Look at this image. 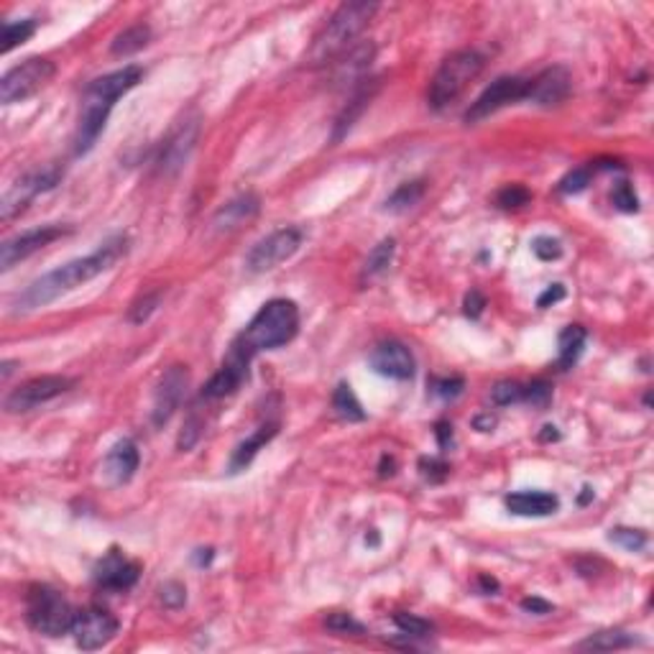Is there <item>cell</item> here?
Listing matches in <instances>:
<instances>
[{
    "label": "cell",
    "instance_id": "1",
    "mask_svg": "<svg viewBox=\"0 0 654 654\" xmlns=\"http://www.w3.org/2000/svg\"><path fill=\"white\" fill-rule=\"evenodd\" d=\"M125 251H128V238L125 235H116L110 241H105L90 256L75 259V261H69V264L60 266V268L39 276L36 282H31L13 299V309L16 312H34V309H41V307L57 302L60 297L75 291L77 286L87 284V282L98 279L105 271H110L125 256Z\"/></svg>",
    "mask_w": 654,
    "mask_h": 654
},
{
    "label": "cell",
    "instance_id": "2",
    "mask_svg": "<svg viewBox=\"0 0 654 654\" xmlns=\"http://www.w3.org/2000/svg\"><path fill=\"white\" fill-rule=\"evenodd\" d=\"M143 80V69L139 64H128L123 69H116L110 75H102L98 80L90 82L84 90L80 108V123L75 133V156H84L92 151L100 133L105 131V123L110 118L116 100H121L125 92H131Z\"/></svg>",
    "mask_w": 654,
    "mask_h": 654
},
{
    "label": "cell",
    "instance_id": "3",
    "mask_svg": "<svg viewBox=\"0 0 654 654\" xmlns=\"http://www.w3.org/2000/svg\"><path fill=\"white\" fill-rule=\"evenodd\" d=\"M376 11H379L376 3H343L312 41L307 52V64L327 67L335 60H340L346 52L353 49L355 39L366 31Z\"/></svg>",
    "mask_w": 654,
    "mask_h": 654
},
{
    "label": "cell",
    "instance_id": "4",
    "mask_svg": "<svg viewBox=\"0 0 654 654\" xmlns=\"http://www.w3.org/2000/svg\"><path fill=\"white\" fill-rule=\"evenodd\" d=\"M297 332H299V307L291 299H271L256 312V317L248 323L235 343L248 355H256L261 350H276L291 343Z\"/></svg>",
    "mask_w": 654,
    "mask_h": 654
},
{
    "label": "cell",
    "instance_id": "5",
    "mask_svg": "<svg viewBox=\"0 0 654 654\" xmlns=\"http://www.w3.org/2000/svg\"><path fill=\"white\" fill-rule=\"evenodd\" d=\"M483 64H486L483 54H478L475 49H460V52H452L450 57H445L443 64L437 67L435 77L429 80V108L432 110L450 108L468 90L470 82L483 72Z\"/></svg>",
    "mask_w": 654,
    "mask_h": 654
},
{
    "label": "cell",
    "instance_id": "6",
    "mask_svg": "<svg viewBox=\"0 0 654 654\" xmlns=\"http://www.w3.org/2000/svg\"><path fill=\"white\" fill-rule=\"evenodd\" d=\"M75 613L69 601L49 586H31L26 593V621L44 636H61L72 629Z\"/></svg>",
    "mask_w": 654,
    "mask_h": 654
},
{
    "label": "cell",
    "instance_id": "7",
    "mask_svg": "<svg viewBox=\"0 0 654 654\" xmlns=\"http://www.w3.org/2000/svg\"><path fill=\"white\" fill-rule=\"evenodd\" d=\"M57 75V64L46 57H31L8 69L0 80V102L13 105L23 102L41 92Z\"/></svg>",
    "mask_w": 654,
    "mask_h": 654
},
{
    "label": "cell",
    "instance_id": "8",
    "mask_svg": "<svg viewBox=\"0 0 654 654\" xmlns=\"http://www.w3.org/2000/svg\"><path fill=\"white\" fill-rule=\"evenodd\" d=\"M64 177V169L60 164H46V166H39L28 174H23L20 179L11 184L3 195V203H0V218L8 223L13 220L16 215H20L28 204L34 203L39 195L54 189L57 184L61 182Z\"/></svg>",
    "mask_w": 654,
    "mask_h": 654
},
{
    "label": "cell",
    "instance_id": "9",
    "mask_svg": "<svg viewBox=\"0 0 654 654\" xmlns=\"http://www.w3.org/2000/svg\"><path fill=\"white\" fill-rule=\"evenodd\" d=\"M302 241H305V233L299 227H279L248 251L245 268L251 274H266V271L289 261L299 251Z\"/></svg>",
    "mask_w": 654,
    "mask_h": 654
},
{
    "label": "cell",
    "instance_id": "10",
    "mask_svg": "<svg viewBox=\"0 0 654 654\" xmlns=\"http://www.w3.org/2000/svg\"><path fill=\"white\" fill-rule=\"evenodd\" d=\"M69 634H75V642H77L80 650L95 652V650L108 647L116 639V634H118V618L110 611L100 609V606H87V609L75 613V621H72Z\"/></svg>",
    "mask_w": 654,
    "mask_h": 654
},
{
    "label": "cell",
    "instance_id": "11",
    "mask_svg": "<svg viewBox=\"0 0 654 654\" xmlns=\"http://www.w3.org/2000/svg\"><path fill=\"white\" fill-rule=\"evenodd\" d=\"M527 95H530V80H524V77H498L496 82H490L489 87L475 98V102L470 105L468 113H466V123H481L483 118L498 113L501 108H506V105L527 100Z\"/></svg>",
    "mask_w": 654,
    "mask_h": 654
},
{
    "label": "cell",
    "instance_id": "12",
    "mask_svg": "<svg viewBox=\"0 0 654 654\" xmlns=\"http://www.w3.org/2000/svg\"><path fill=\"white\" fill-rule=\"evenodd\" d=\"M75 387V379L67 376H39L31 379L26 384L16 387L8 396H5V411L19 414V411H31V409L41 407L52 399L61 396L64 391Z\"/></svg>",
    "mask_w": 654,
    "mask_h": 654
},
{
    "label": "cell",
    "instance_id": "13",
    "mask_svg": "<svg viewBox=\"0 0 654 654\" xmlns=\"http://www.w3.org/2000/svg\"><path fill=\"white\" fill-rule=\"evenodd\" d=\"M72 227H61V225H41L34 230H26L19 233L13 238H8L5 243L0 245V268L3 271H11L13 266L26 261L28 256H34L36 251L46 248L49 243H54L57 238L67 235Z\"/></svg>",
    "mask_w": 654,
    "mask_h": 654
},
{
    "label": "cell",
    "instance_id": "14",
    "mask_svg": "<svg viewBox=\"0 0 654 654\" xmlns=\"http://www.w3.org/2000/svg\"><path fill=\"white\" fill-rule=\"evenodd\" d=\"M187 384H189V371L187 366H169L164 371V376L156 384V391H154V404H151V422L154 427H164L174 411L179 409L184 399V391H187Z\"/></svg>",
    "mask_w": 654,
    "mask_h": 654
},
{
    "label": "cell",
    "instance_id": "15",
    "mask_svg": "<svg viewBox=\"0 0 654 654\" xmlns=\"http://www.w3.org/2000/svg\"><path fill=\"white\" fill-rule=\"evenodd\" d=\"M253 355H248L243 347L238 343L230 346V353L223 361V366L218 368V373L207 381V387L203 388L204 399H225L230 394H235L238 388L243 387V381L248 379V366H251Z\"/></svg>",
    "mask_w": 654,
    "mask_h": 654
},
{
    "label": "cell",
    "instance_id": "16",
    "mask_svg": "<svg viewBox=\"0 0 654 654\" xmlns=\"http://www.w3.org/2000/svg\"><path fill=\"white\" fill-rule=\"evenodd\" d=\"M200 139V118H184L171 136L164 141L162 154L156 159V166L162 174H177L182 169L189 154L195 151V143Z\"/></svg>",
    "mask_w": 654,
    "mask_h": 654
},
{
    "label": "cell",
    "instance_id": "17",
    "mask_svg": "<svg viewBox=\"0 0 654 654\" xmlns=\"http://www.w3.org/2000/svg\"><path fill=\"white\" fill-rule=\"evenodd\" d=\"M139 575H141L139 562L128 560L121 550H110L95 565V583H98V588H102V591H131L139 583Z\"/></svg>",
    "mask_w": 654,
    "mask_h": 654
},
{
    "label": "cell",
    "instance_id": "18",
    "mask_svg": "<svg viewBox=\"0 0 654 654\" xmlns=\"http://www.w3.org/2000/svg\"><path fill=\"white\" fill-rule=\"evenodd\" d=\"M368 361L379 376H387L394 381H409L417 371V361H414L411 350L399 340H388V343L376 346Z\"/></svg>",
    "mask_w": 654,
    "mask_h": 654
},
{
    "label": "cell",
    "instance_id": "19",
    "mask_svg": "<svg viewBox=\"0 0 654 654\" xmlns=\"http://www.w3.org/2000/svg\"><path fill=\"white\" fill-rule=\"evenodd\" d=\"M570 87V72L565 67H550L542 75H537L534 80H530V95H527V100L537 102V105H545V108L560 105L562 100H568Z\"/></svg>",
    "mask_w": 654,
    "mask_h": 654
},
{
    "label": "cell",
    "instance_id": "20",
    "mask_svg": "<svg viewBox=\"0 0 654 654\" xmlns=\"http://www.w3.org/2000/svg\"><path fill=\"white\" fill-rule=\"evenodd\" d=\"M139 463H141V455H139L136 443L128 440V437H123V440H118L113 448L108 450V455H105V475H108L113 483L121 486V483H128V481L136 475Z\"/></svg>",
    "mask_w": 654,
    "mask_h": 654
},
{
    "label": "cell",
    "instance_id": "21",
    "mask_svg": "<svg viewBox=\"0 0 654 654\" xmlns=\"http://www.w3.org/2000/svg\"><path fill=\"white\" fill-rule=\"evenodd\" d=\"M506 509L514 516H550L560 509V498L547 490H519L506 496Z\"/></svg>",
    "mask_w": 654,
    "mask_h": 654
},
{
    "label": "cell",
    "instance_id": "22",
    "mask_svg": "<svg viewBox=\"0 0 654 654\" xmlns=\"http://www.w3.org/2000/svg\"><path fill=\"white\" fill-rule=\"evenodd\" d=\"M276 432H279V422H266L253 435H248L243 443L233 450V455H230V466H227L230 473H241V470L248 468L253 463V458L259 455V450L268 445L276 437Z\"/></svg>",
    "mask_w": 654,
    "mask_h": 654
},
{
    "label": "cell",
    "instance_id": "23",
    "mask_svg": "<svg viewBox=\"0 0 654 654\" xmlns=\"http://www.w3.org/2000/svg\"><path fill=\"white\" fill-rule=\"evenodd\" d=\"M373 92H376V82L368 80L366 84H361L358 90H355V95L350 98L346 108H343V113L338 116V121H335V133H332V143H338L343 136H346L347 131L353 128V123L361 118V113L368 108V102L373 98Z\"/></svg>",
    "mask_w": 654,
    "mask_h": 654
},
{
    "label": "cell",
    "instance_id": "24",
    "mask_svg": "<svg viewBox=\"0 0 654 654\" xmlns=\"http://www.w3.org/2000/svg\"><path fill=\"white\" fill-rule=\"evenodd\" d=\"M259 197L256 195H241V197H235V200H230V203L225 204L223 210L215 215V225L218 227H238V225H243L245 220H251L256 212H259Z\"/></svg>",
    "mask_w": 654,
    "mask_h": 654
},
{
    "label": "cell",
    "instance_id": "25",
    "mask_svg": "<svg viewBox=\"0 0 654 654\" xmlns=\"http://www.w3.org/2000/svg\"><path fill=\"white\" fill-rule=\"evenodd\" d=\"M586 340H588V332H586V327L580 325H568L562 332H560V340H557V346H560V355H557V366L562 368V371H568L578 363V358H580V353H583V347H586Z\"/></svg>",
    "mask_w": 654,
    "mask_h": 654
},
{
    "label": "cell",
    "instance_id": "26",
    "mask_svg": "<svg viewBox=\"0 0 654 654\" xmlns=\"http://www.w3.org/2000/svg\"><path fill=\"white\" fill-rule=\"evenodd\" d=\"M639 639L629 632L621 629H609V632L591 634L578 644V650H593V652H613V650H629Z\"/></svg>",
    "mask_w": 654,
    "mask_h": 654
},
{
    "label": "cell",
    "instance_id": "27",
    "mask_svg": "<svg viewBox=\"0 0 654 654\" xmlns=\"http://www.w3.org/2000/svg\"><path fill=\"white\" fill-rule=\"evenodd\" d=\"M148 39H151V28H148L146 23H136V26L125 28L123 34L116 36L113 46H110V52L118 54V57H128V54L141 52L143 46L148 44Z\"/></svg>",
    "mask_w": 654,
    "mask_h": 654
},
{
    "label": "cell",
    "instance_id": "28",
    "mask_svg": "<svg viewBox=\"0 0 654 654\" xmlns=\"http://www.w3.org/2000/svg\"><path fill=\"white\" fill-rule=\"evenodd\" d=\"M425 197V182H404L394 189V195L387 200L388 212H407Z\"/></svg>",
    "mask_w": 654,
    "mask_h": 654
},
{
    "label": "cell",
    "instance_id": "29",
    "mask_svg": "<svg viewBox=\"0 0 654 654\" xmlns=\"http://www.w3.org/2000/svg\"><path fill=\"white\" fill-rule=\"evenodd\" d=\"M332 407L335 411L347 419V422H363L366 419V411L361 407V402H358V396L353 394V388L347 387V384H340V387L335 388V394H332Z\"/></svg>",
    "mask_w": 654,
    "mask_h": 654
},
{
    "label": "cell",
    "instance_id": "30",
    "mask_svg": "<svg viewBox=\"0 0 654 654\" xmlns=\"http://www.w3.org/2000/svg\"><path fill=\"white\" fill-rule=\"evenodd\" d=\"M36 34V20L34 19H23V20H5L3 23V54L13 52L16 46L26 44Z\"/></svg>",
    "mask_w": 654,
    "mask_h": 654
},
{
    "label": "cell",
    "instance_id": "31",
    "mask_svg": "<svg viewBox=\"0 0 654 654\" xmlns=\"http://www.w3.org/2000/svg\"><path fill=\"white\" fill-rule=\"evenodd\" d=\"M394 251H396V241H394V238H384L381 243L376 245V248H373V251L368 253L366 266H363V276L373 279V276L384 274L388 266H391Z\"/></svg>",
    "mask_w": 654,
    "mask_h": 654
},
{
    "label": "cell",
    "instance_id": "32",
    "mask_svg": "<svg viewBox=\"0 0 654 654\" xmlns=\"http://www.w3.org/2000/svg\"><path fill=\"white\" fill-rule=\"evenodd\" d=\"M159 302H162V289L148 291V294L139 297L133 305L128 307V323H133V325H141V323H146V320H148V317L156 312Z\"/></svg>",
    "mask_w": 654,
    "mask_h": 654
},
{
    "label": "cell",
    "instance_id": "33",
    "mask_svg": "<svg viewBox=\"0 0 654 654\" xmlns=\"http://www.w3.org/2000/svg\"><path fill=\"white\" fill-rule=\"evenodd\" d=\"M394 624L396 629L404 634V636H411V639H425L432 634V624L422 616H414V613H394Z\"/></svg>",
    "mask_w": 654,
    "mask_h": 654
},
{
    "label": "cell",
    "instance_id": "34",
    "mask_svg": "<svg viewBox=\"0 0 654 654\" xmlns=\"http://www.w3.org/2000/svg\"><path fill=\"white\" fill-rule=\"evenodd\" d=\"M531 195L524 184H506L498 195H496V204L504 210H519L524 204H530Z\"/></svg>",
    "mask_w": 654,
    "mask_h": 654
},
{
    "label": "cell",
    "instance_id": "35",
    "mask_svg": "<svg viewBox=\"0 0 654 654\" xmlns=\"http://www.w3.org/2000/svg\"><path fill=\"white\" fill-rule=\"evenodd\" d=\"M490 399L496 407H509V404H519L524 402V387L516 381H501L490 388Z\"/></svg>",
    "mask_w": 654,
    "mask_h": 654
},
{
    "label": "cell",
    "instance_id": "36",
    "mask_svg": "<svg viewBox=\"0 0 654 654\" xmlns=\"http://www.w3.org/2000/svg\"><path fill=\"white\" fill-rule=\"evenodd\" d=\"M609 539H611L613 545L624 547L626 552L644 550V545H647V534L642 530H629V527H616V530H611Z\"/></svg>",
    "mask_w": 654,
    "mask_h": 654
},
{
    "label": "cell",
    "instance_id": "37",
    "mask_svg": "<svg viewBox=\"0 0 654 654\" xmlns=\"http://www.w3.org/2000/svg\"><path fill=\"white\" fill-rule=\"evenodd\" d=\"M325 626L330 629V632H335V634H363L366 632V626H363L361 621H355V618L346 611L330 613V616L325 618Z\"/></svg>",
    "mask_w": 654,
    "mask_h": 654
},
{
    "label": "cell",
    "instance_id": "38",
    "mask_svg": "<svg viewBox=\"0 0 654 654\" xmlns=\"http://www.w3.org/2000/svg\"><path fill=\"white\" fill-rule=\"evenodd\" d=\"M611 203L621 212H636L639 210V197H636V192H634V187L629 182H618L613 187Z\"/></svg>",
    "mask_w": 654,
    "mask_h": 654
},
{
    "label": "cell",
    "instance_id": "39",
    "mask_svg": "<svg viewBox=\"0 0 654 654\" xmlns=\"http://www.w3.org/2000/svg\"><path fill=\"white\" fill-rule=\"evenodd\" d=\"M591 166H580V169H572L570 174L560 182V192L562 195H578L583 192L588 184H591Z\"/></svg>",
    "mask_w": 654,
    "mask_h": 654
},
{
    "label": "cell",
    "instance_id": "40",
    "mask_svg": "<svg viewBox=\"0 0 654 654\" xmlns=\"http://www.w3.org/2000/svg\"><path fill=\"white\" fill-rule=\"evenodd\" d=\"M531 251L539 261H557L562 256V243L552 235H539V238H534Z\"/></svg>",
    "mask_w": 654,
    "mask_h": 654
},
{
    "label": "cell",
    "instance_id": "41",
    "mask_svg": "<svg viewBox=\"0 0 654 654\" xmlns=\"http://www.w3.org/2000/svg\"><path fill=\"white\" fill-rule=\"evenodd\" d=\"M159 601L164 603V609H182L187 603V588L177 580H169L159 588Z\"/></svg>",
    "mask_w": 654,
    "mask_h": 654
},
{
    "label": "cell",
    "instance_id": "42",
    "mask_svg": "<svg viewBox=\"0 0 654 654\" xmlns=\"http://www.w3.org/2000/svg\"><path fill=\"white\" fill-rule=\"evenodd\" d=\"M552 388L545 381H534L530 387H524V402H530L537 409H545L550 404Z\"/></svg>",
    "mask_w": 654,
    "mask_h": 654
},
{
    "label": "cell",
    "instance_id": "43",
    "mask_svg": "<svg viewBox=\"0 0 654 654\" xmlns=\"http://www.w3.org/2000/svg\"><path fill=\"white\" fill-rule=\"evenodd\" d=\"M463 391V379H437L432 384V394L443 396V399H455Z\"/></svg>",
    "mask_w": 654,
    "mask_h": 654
},
{
    "label": "cell",
    "instance_id": "44",
    "mask_svg": "<svg viewBox=\"0 0 654 654\" xmlns=\"http://www.w3.org/2000/svg\"><path fill=\"white\" fill-rule=\"evenodd\" d=\"M422 468H427L422 470V473H425V478H429V481H443L448 475V466L443 460H437V458L422 460Z\"/></svg>",
    "mask_w": 654,
    "mask_h": 654
},
{
    "label": "cell",
    "instance_id": "45",
    "mask_svg": "<svg viewBox=\"0 0 654 654\" xmlns=\"http://www.w3.org/2000/svg\"><path fill=\"white\" fill-rule=\"evenodd\" d=\"M560 299H565V286L562 284H552L545 294H539V299H537V307L539 309H547L550 305H557Z\"/></svg>",
    "mask_w": 654,
    "mask_h": 654
},
{
    "label": "cell",
    "instance_id": "46",
    "mask_svg": "<svg viewBox=\"0 0 654 654\" xmlns=\"http://www.w3.org/2000/svg\"><path fill=\"white\" fill-rule=\"evenodd\" d=\"M483 307H486L483 294L473 289V291L468 294V299H466V315H468V317H478V315L483 312Z\"/></svg>",
    "mask_w": 654,
    "mask_h": 654
},
{
    "label": "cell",
    "instance_id": "47",
    "mask_svg": "<svg viewBox=\"0 0 654 654\" xmlns=\"http://www.w3.org/2000/svg\"><path fill=\"white\" fill-rule=\"evenodd\" d=\"M522 609L524 611H531V613H550L552 606L547 601H542V598H524L522 601Z\"/></svg>",
    "mask_w": 654,
    "mask_h": 654
},
{
    "label": "cell",
    "instance_id": "48",
    "mask_svg": "<svg viewBox=\"0 0 654 654\" xmlns=\"http://www.w3.org/2000/svg\"><path fill=\"white\" fill-rule=\"evenodd\" d=\"M437 437H440V445L445 448V445H448V437H452V427H448V425H437Z\"/></svg>",
    "mask_w": 654,
    "mask_h": 654
},
{
    "label": "cell",
    "instance_id": "49",
    "mask_svg": "<svg viewBox=\"0 0 654 654\" xmlns=\"http://www.w3.org/2000/svg\"><path fill=\"white\" fill-rule=\"evenodd\" d=\"M473 425H475L478 429H483V432H489V429L496 425V419H493V417L489 414V417H478V419H475Z\"/></svg>",
    "mask_w": 654,
    "mask_h": 654
}]
</instances>
